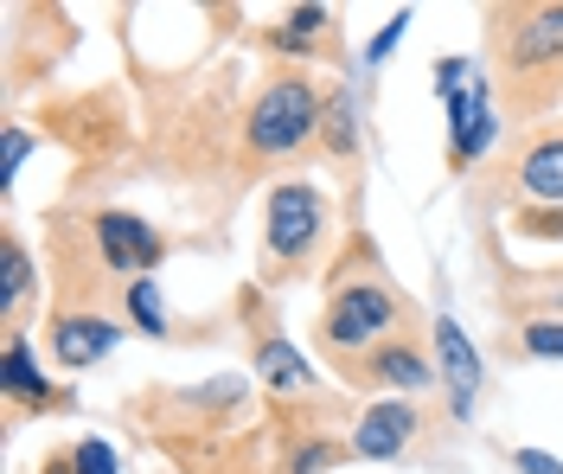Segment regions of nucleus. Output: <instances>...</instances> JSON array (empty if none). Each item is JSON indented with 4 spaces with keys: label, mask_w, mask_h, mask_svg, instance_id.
I'll list each match as a JSON object with an SVG mask.
<instances>
[{
    "label": "nucleus",
    "mask_w": 563,
    "mask_h": 474,
    "mask_svg": "<svg viewBox=\"0 0 563 474\" xmlns=\"http://www.w3.org/2000/svg\"><path fill=\"white\" fill-rule=\"evenodd\" d=\"M327 122L320 115V90L308 77H276L263 97H256V110H250V129L244 142L256 161H282V154H295V147L314 142V129Z\"/></svg>",
    "instance_id": "obj_1"
},
{
    "label": "nucleus",
    "mask_w": 563,
    "mask_h": 474,
    "mask_svg": "<svg viewBox=\"0 0 563 474\" xmlns=\"http://www.w3.org/2000/svg\"><path fill=\"white\" fill-rule=\"evenodd\" d=\"M320 224H327V199H320L314 186L288 180L269 192V212H263V244L276 263H301V256L314 251Z\"/></svg>",
    "instance_id": "obj_2"
},
{
    "label": "nucleus",
    "mask_w": 563,
    "mask_h": 474,
    "mask_svg": "<svg viewBox=\"0 0 563 474\" xmlns=\"http://www.w3.org/2000/svg\"><path fill=\"white\" fill-rule=\"evenodd\" d=\"M397 321V301H390V289H378V283H346V289L327 301V321H320V340L333 346V353H358V346H378V333Z\"/></svg>",
    "instance_id": "obj_3"
},
{
    "label": "nucleus",
    "mask_w": 563,
    "mask_h": 474,
    "mask_svg": "<svg viewBox=\"0 0 563 474\" xmlns=\"http://www.w3.org/2000/svg\"><path fill=\"white\" fill-rule=\"evenodd\" d=\"M422 417L410 398H385L372 404L365 417H358V430H352V455H365V462H390V455H404L410 442H417Z\"/></svg>",
    "instance_id": "obj_4"
},
{
    "label": "nucleus",
    "mask_w": 563,
    "mask_h": 474,
    "mask_svg": "<svg viewBox=\"0 0 563 474\" xmlns=\"http://www.w3.org/2000/svg\"><path fill=\"white\" fill-rule=\"evenodd\" d=\"M97 251H103L109 269L147 276V269L161 263V238H154L147 219H135V212H97Z\"/></svg>",
    "instance_id": "obj_5"
},
{
    "label": "nucleus",
    "mask_w": 563,
    "mask_h": 474,
    "mask_svg": "<svg viewBox=\"0 0 563 474\" xmlns=\"http://www.w3.org/2000/svg\"><path fill=\"white\" fill-rule=\"evenodd\" d=\"M435 372H442V385H449L455 417H474V398H481V360H474L467 333H461L449 315L435 321Z\"/></svg>",
    "instance_id": "obj_6"
},
{
    "label": "nucleus",
    "mask_w": 563,
    "mask_h": 474,
    "mask_svg": "<svg viewBox=\"0 0 563 474\" xmlns=\"http://www.w3.org/2000/svg\"><path fill=\"white\" fill-rule=\"evenodd\" d=\"M512 65L519 71L563 65V7H531L526 20L512 26Z\"/></svg>",
    "instance_id": "obj_7"
},
{
    "label": "nucleus",
    "mask_w": 563,
    "mask_h": 474,
    "mask_svg": "<svg viewBox=\"0 0 563 474\" xmlns=\"http://www.w3.org/2000/svg\"><path fill=\"white\" fill-rule=\"evenodd\" d=\"M109 346H115V328H109L103 315H65V321L52 328V360L70 365V372L97 365Z\"/></svg>",
    "instance_id": "obj_8"
},
{
    "label": "nucleus",
    "mask_w": 563,
    "mask_h": 474,
    "mask_svg": "<svg viewBox=\"0 0 563 474\" xmlns=\"http://www.w3.org/2000/svg\"><path fill=\"white\" fill-rule=\"evenodd\" d=\"M365 385H385V392H397V398H417V392H429L435 385V365L422 360L417 346H378L372 353V365H365Z\"/></svg>",
    "instance_id": "obj_9"
},
{
    "label": "nucleus",
    "mask_w": 563,
    "mask_h": 474,
    "mask_svg": "<svg viewBox=\"0 0 563 474\" xmlns=\"http://www.w3.org/2000/svg\"><path fill=\"white\" fill-rule=\"evenodd\" d=\"M519 192H526L531 206H563V135L538 142L519 161Z\"/></svg>",
    "instance_id": "obj_10"
},
{
    "label": "nucleus",
    "mask_w": 563,
    "mask_h": 474,
    "mask_svg": "<svg viewBox=\"0 0 563 474\" xmlns=\"http://www.w3.org/2000/svg\"><path fill=\"white\" fill-rule=\"evenodd\" d=\"M256 372H263V385H276V392H301V385H308V360H301L282 333H269V340L256 346Z\"/></svg>",
    "instance_id": "obj_11"
},
{
    "label": "nucleus",
    "mask_w": 563,
    "mask_h": 474,
    "mask_svg": "<svg viewBox=\"0 0 563 474\" xmlns=\"http://www.w3.org/2000/svg\"><path fill=\"white\" fill-rule=\"evenodd\" d=\"M7 392L20 404H58L52 392H45V378L33 372V346L20 340V333H7Z\"/></svg>",
    "instance_id": "obj_12"
},
{
    "label": "nucleus",
    "mask_w": 563,
    "mask_h": 474,
    "mask_svg": "<svg viewBox=\"0 0 563 474\" xmlns=\"http://www.w3.org/2000/svg\"><path fill=\"white\" fill-rule=\"evenodd\" d=\"M493 135H499V115L481 103V110H474V122H467L461 135H449V167H474V161L493 147Z\"/></svg>",
    "instance_id": "obj_13"
},
{
    "label": "nucleus",
    "mask_w": 563,
    "mask_h": 474,
    "mask_svg": "<svg viewBox=\"0 0 563 474\" xmlns=\"http://www.w3.org/2000/svg\"><path fill=\"white\" fill-rule=\"evenodd\" d=\"M0 263H7V269H0V308L13 315V308H20V295L33 289V263H26V251H20V238H7V244H0Z\"/></svg>",
    "instance_id": "obj_14"
},
{
    "label": "nucleus",
    "mask_w": 563,
    "mask_h": 474,
    "mask_svg": "<svg viewBox=\"0 0 563 474\" xmlns=\"http://www.w3.org/2000/svg\"><path fill=\"white\" fill-rule=\"evenodd\" d=\"M129 321L141 333H167V308H161V283H129Z\"/></svg>",
    "instance_id": "obj_15"
},
{
    "label": "nucleus",
    "mask_w": 563,
    "mask_h": 474,
    "mask_svg": "<svg viewBox=\"0 0 563 474\" xmlns=\"http://www.w3.org/2000/svg\"><path fill=\"white\" fill-rule=\"evenodd\" d=\"M320 129H327V147H333V154H346L352 147V90H340V97L327 103V122H320Z\"/></svg>",
    "instance_id": "obj_16"
},
{
    "label": "nucleus",
    "mask_w": 563,
    "mask_h": 474,
    "mask_svg": "<svg viewBox=\"0 0 563 474\" xmlns=\"http://www.w3.org/2000/svg\"><path fill=\"white\" fill-rule=\"evenodd\" d=\"M70 462H77V474H115V449L103 437H84L70 449Z\"/></svg>",
    "instance_id": "obj_17"
},
{
    "label": "nucleus",
    "mask_w": 563,
    "mask_h": 474,
    "mask_svg": "<svg viewBox=\"0 0 563 474\" xmlns=\"http://www.w3.org/2000/svg\"><path fill=\"white\" fill-rule=\"evenodd\" d=\"M526 353H538V360H563V321H531L526 328Z\"/></svg>",
    "instance_id": "obj_18"
},
{
    "label": "nucleus",
    "mask_w": 563,
    "mask_h": 474,
    "mask_svg": "<svg viewBox=\"0 0 563 474\" xmlns=\"http://www.w3.org/2000/svg\"><path fill=\"white\" fill-rule=\"evenodd\" d=\"M404 26H410V13H390V20H385V33H378L372 45H365V58H372V65H385V58H390V45L404 38Z\"/></svg>",
    "instance_id": "obj_19"
},
{
    "label": "nucleus",
    "mask_w": 563,
    "mask_h": 474,
    "mask_svg": "<svg viewBox=\"0 0 563 474\" xmlns=\"http://www.w3.org/2000/svg\"><path fill=\"white\" fill-rule=\"evenodd\" d=\"M512 469L519 474H563L558 455H544V449H512Z\"/></svg>",
    "instance_id": "obj_20"
},
{
    "label": "nucleus",
    "mask_w": 563,
    "mask_h": 474,
    "mask_svg": "<svg viewBox=\"0 0 563 474\" xmlns=\"http://www.w3.org/2000/svg\"><path fill=\"white\" fill-rule=\"evenodd\" d=\"M20 161H26V135H20V129H7V180L20 174Z\"/></svg>",
    "instance_id": "obj_21"
},
{
    "label": "nucleus",
    "mask_w": 563,
    "mask_h": 474,
    "mask_svg": "<svg viewBox=\"0 0 563 474\" xmlns=\"http://www.w3.org/2000/svg\"><path fill=\"white\" fill-rule=\"evenodd\" d=\"M455 77H461V65H455V58H442V65H435V90H442V97H455Z\"/></svg>",
    "instance_id": "obj_22"
},
{
    "label": "nucleus",
    "mask_w": 563,
    "mask_h": 474,
    "mask_svg": "<svg viewBox=\"0 0 563 474\" xmlns=\"http://www.w3.org/2000/svg\"><path fill=\"white\" fill-rule=\"evenodd\" d=\"M45 474H77V462H70V455H52V462H45Z\"/></svg>",
    "instance_id": "obj_23"
}]
</instances>
